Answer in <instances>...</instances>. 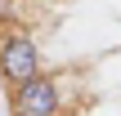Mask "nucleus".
<instances>
[{
	"label": "nucleus",
	"instance_id": "f03ea898",
	"mask_svg": "<svg viewBox=\"0 0 121 116\" xmlns=\"http://www.w3.org/2000/svg\"><path fill=\"white\" fill-rule=\"evenodd\" d=\"M9 116H63V89L49 72H36L31 80L9 89Z\"/></svg>",
	"mask_w": 121,
	"mask_h": 116
},
{
	"label": "nucleus",
	"instance_id": "20e7f679",
	"mask_svg": "<svg viewBox=\"0 0 121 116\" xmlns=\"http://www.w3.org/2000/svg\"><path fill=\"white\" fill-rule=\"evenodd\" d=\"M0 116H4V112H0Z\"/></svg>",
	"mask_w": 121,
	"mask_h": 116
},
{
	"label": "nucleus",
	"instance_id": "f257e3e1",
	"mask_svg": "<svg viewBox=\"0 0 121 116\" xmlns=\"http://www.w3.org/2000/svg\"><path fill=\"white\" fill-rule=\"evenodd\" d=\"M36 72H40V45L27 27L13 22L9 31H0V80L13 89V85L31 80Z\"/></svg>",
	"mask_w": 121,
	"mask_h": 116
},
{
	"label": "nucleus",
	"instance_id": "7ed1b4c3",
	"mask_svg": "<svg viewBox=\"0 0 121 116\" xmlns=\"http://www.w3.org/2000/svg\"><path fill=\"white\" fill-rule=\"evenodd\" d=\"M13 4H18V0H13Z\"/></svg>",
	"mask_w": 121,
	"mask_h": 116
}]
</instances>
